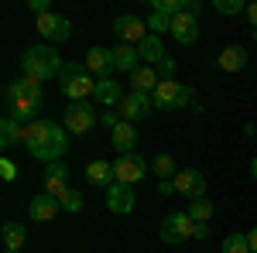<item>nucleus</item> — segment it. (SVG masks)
I'll return each mask as SVG.
<instances>
[{
	"instance_id": "obj_27",
	"label": "nucleus",
	"mask_w": 257,
	"mask_h": 253,
	"mask_svg": "<svg viewBox=\"0 0 257 253\" xmlns=\"http://www.w3.org/2000/svg\"><path fill=\"white\" fill-rule=\"evenodd\" d=\"M151 171H155L161 181H172V178L178 175L175 157H172V154H155V157H151Z\"/></svg>"
},
{
	"instance_id": "obj_10",
	"label": "nucleus",
	"mask_w": 257,
	"mask_h": 253,
	"mask_svg": "<svg viewBox=\"0 0 257 253\" xmlns=\"http://www.w3.org/2000/svg\"><path fill=\"white\" fill-rule=\"evenodd\" d=\"M113 35L120 38V45H134V48H138L151 31H148V21L134 18V14H120V18L113 21Z\"/></svg>"
},
{
	"instance_id": "obj_38",
	"label": "nucleus",
	"mask_w": 257,
	"mask_h": 253,
	"mask_svg": "<svg viewBox=\"0 0 257 253\" xmlns=\"http://www.w3.org/2000/svg\"><path fill=\"white\" fill-rule=\"evenodd\" d=\"M247 239H250V253H257V226L247 233Z\"/></svg>"
},
{
	"instance_id": "obj_6",
	"label": "nucleus",
	"mask_w": 257,
	"mask_h": 253,
	"mask_svg": "<svg viewBox=\"0 0 257 253\" xmlns=\"http://www.w3.org/2000/svg\"><path fill=\"white\" fill-rule=\"evenodd\" d=\"M96 120H99L96 106L86 99V103H69V110L62 113V127H65L72 137H86L93 127H96Z\"/></svg>"
},
{
	"instance_id": "obj_22",
	"label": "nucleus",
	"mask_w": 257,
	"mask_h": 253,
	"mask_svg": "<svg viewBox=\"0 0 257 253\" xmlns=\"http://www.w3.org/2000/svg\"><path fill=\"white\" fill-rule=\"evenodd\" d=\"M138 55H141V62H144V65H151V69L168 59V55H165V41H161L158 35H148V38L141 41V45H138Z\"/></svg>"
},
{
	"instance_id": "obj_15",
	"label": "nucleus",
	"mask_w": 257,
	"mask_h": 253,
	"mask_svg": "<svg viewBox=\"0 0 257 253\" xmlns=\"http://www.w3.org/2000/svg\"><path fill=\"white\" fill-rule=\"evenodd\" d=\"M82 62H86V69H89L96 79H106L110 72H117V69H113V48H103V45L89 48Z\"/></svg>"
},
{
	"instance_id": "obj_12",
	"label": "nucleus",
	"mask_w": 257,
	"mask_h": 253,
	"mask_svg": "<svg viewBox=\"0 0 257 253\" xmlns=\"http://www.w3.org/2000/svg\"><path fill=\"white\" fill-rule=\"evenodd\" d=\"M69 164H62V161H52V164H45V171H41V185H45V195H52V198H62V195L69 192Z\"/></svg>"
},
{
	"instance_id": "obj_8",
	"label": "nucleus",
	"mask_w": 257,
	"mask_h": 253,
	"mask_svg": "<svg viewBox=\"0 0 257 253\" xmlns=\"http://www.w3.org/2000/svg\"><path fill=\"white\" fill-rule=\"evenodd\" d=\"M151 171V161H144L141 154H120L117 161H113V175H117L120 185H138L141 178Z\"/></svg>"
},
{
	"instance_id": "obj_17",
	"label": "nucleus",
	"mask_w": 257,
	"mask_h": 253,
	"mask_svg": "<svg viewBox=\"0 0 257 253\" xmlns=\"http://www.w3.org/2000/svg\"><path fill=\"white\" fill-rule=\"evenodd\" d=\"M62 212V205H59V198H52V195H35L31 202H28V215L35 219V222H52L55 215Z\"/></svg>"
},
{
	"instance_id": "obj_37",
	"label": "nucleus",
	"mask_w": 257,
	"mask_h": 253,
	"mask_svg": "<svg viewBox=\"0 0 257 253\" xmlns=\"http://www.w3.org/2000/svg\"><path fill=\"white\" fill-rule=\"evenodd\" d=\"M158 195H175V181H158Z\"/></svg>"
},
{
	"instance_id": "obj_25",
	"label": "nucleus",
	"mask_w": 257,
	"mask_h": 253,
	"mask_svg": "<svg viewBox=\"0 0 257 253\" xmlns=\"http://www.w3.org/2000/svg\"><path fill=\"white\" fill-rule=\"evenodd\" d=\"M158 69H151V65H141L138 72H131V89H134V93H148V96H151V93H155V89H158Z\"/></svg>"
},
{
	"instance_id": "obj_23",
	"label": "nucleus",
	"mask_w": 257,
	"mask_h": 253,
	"mask_svg": "<svg viewBox=\"0 0 257 253\" xmlns=\"http://www.w3.org/2000/svg\"><path fill=\"white\" fill-rule=\"evenodd\" d=\"M24 137H28V127H24V123H18L14 117H7V113H4V120H0V144L11 151V147L24 144Z\"/></svg>"
},
{
	"instance_id": "obj_31",
	"label": "nucleus",
	"mask_w": 257,
	"mask_h": 253,
	"mask_svg": "<svg viewBox=\"0 0 257 253\" xmlns=\"http://www.w3.org/2000/svg\"><path fill=\"white\" fill-rule=\"evenodd\" d=\"M148 31L161 38V31H172V18H165V14H158V11H155V14L148 18Z\"/></svg>"
},
{
	"instance_id": "obj_32",
	"label": "nucleus",
	"mask_w": 257,
	"mask_h": 253,
	"mask_svg": "<svg viewBox=\"0 0 257 253\" xmlns=\"http://www.w3.org/2000/svg\"><path fill=\"white\" fill-rule=\"evenodd\" d=\"M59 205L65 209V212H79V209H82V195L76 192V188H69V192L59 198Z\"/></svg>"
},
{
	"instance_id": "obj_21",
	"label": "nucleus",
	"mask_w": 257,
	"mask_h": 253,
	"mask_svg": "<svg viewBox=\"0 0 257 253\" xmlns=\"http://www.w3.org/2000/svg\"><path fill=\"white\" fill-rule=\"evenodd\" d=\"M86 181L89 185H99L103 192L117 181V175H113V161H89L86 164Z\"/></svg>"
},
{
	"instance_id": "obj_9",
	"label": "nucleus",
	"mask_w": 257,
	"mask_h": 253,
	"mask_svg": "<svg viewBox=\"0 0 257 253\" xmlns=\"http://www.w3.org/2000/svg\"><path fill=\"white\" fill-rule=\"evenodd\" d=\"M35 28H38V35L45 38V45H59V41L72 38V21L59 18V14H41Z\"/></svg>"
},
{
	"instance_id": "obj_28",
	"label": "nucleus",
	"mask_w": 257,
	"mask_h": 253,
	"mask_svg": "<svg viewBox=\"0 0 257 253\" xmlns=\"http://www.w3.org/2000/svg\"><path fill=\"white\" fill-rule=\"evenodd\" d=\"M219 250L223 253H250V239H247V233H230Z\"/></svg>"
},
{
	"instance_id": "obj_41",
	"label": "nucleus",
	"mask_w": 257,
	"mask_h": 253,
	"mask_svg": "<svg viewBox=\"0 0 257 253\" xmlns=\"http://www.w3.org/2000/svg\"><path fill=\"white\" fill-rule=\"evenodd\" d=\"M254 137H257V127H254Z\"/></svg>"
},
{
	"instance_id": "obj_40",
	"label": "nucleus",
	"mask_w": 257,
	"mask_h": 253,
	"mask_svg": "<svg viewBox=\"0 0 257 253\" xmlns=\"http://www.w3.org/2000/svg\"><path fill=\"white\" fill-rule=\"evenodd\" d=\"M4 253H14V250H4Z\"/></svg>"
},
{
	"instance_id": "obj_29",
	"label": "nucleus",
	"mask_w": 257,
	"mask_h": 253,
	"mask_svg": "<svg viewBox=\"0 0 257 253\" xmlns=\"http://www.w3.org/2000/svg\"><path fill=\"white\" fill-rule=\"evenodd\" d=\"M189 215H192L196 222H202V226H209V219H213V202H209V198H196V202L189 205Z\"/></svg>"
},
{
	"instance_id": "obj_13",
	"label": "nucleus",
	"mask_w": 257,
	"mask_h": 253,
	"mask_svg": "<svg viewBox=\"0 0 257 253\" xmlns=\"http://www.w3.org/2000/svg\"><path fill=\"white\" fill-rule=\"evenodd\" d=\"M134 205H138V195L131 192V185L113 181V185L106 188V209H110L113 215H131V212H134Z\"/></svg>"
},
{
	"instance_id": "obj_19",
	"label": "nucleus",
	"mask_w": 257,
	"mask_h": 253,
	"mask_svg": "<svg viewBox=\"0 0 257 253\" xmlns=\"http://www.w3.org/2000/svg\"><path fill=\"white\" fill-rule=\"evenodd\" d=\"M110 140H113V147H117L120 154H138L134 147H138V130H134V123H127V120H120L117 127L110 130Z\"/></svg>"
},
{
	"instance_id": "obj_2",
	"label": "nucleus",
	"mask_w": 257,
	"mask_h": 253,
	"mask_svg": "<svg viewBox=\"0 0 257 253\" xmlns=\"http://www.w3.org/2000/svg\"><path fill=\"white\" fill-rule=\"evenodd\" d=\"M4 106H7V117H14L18 123H35V113L45 106V93H41L38 82L31 79H18V82H7L4 89Z\"/></svg>"
},
{
	"instance_id": "obj_33",
	"label": "nucleus",
	"mask_w": 257,
	"mask_h": 253,
	"mask_svg": "<svg viewBox=\"0 0 257 253\" xmlns=\"http://www.w3.org/2000/svg\"><path fill=\"white\" fill-rule=\"evenodd\" d=\"M213 11H219V14H240V11H247V4L243 0H213Z\"/></svg>"
},
{
	"instance_id": "obj_5",
	"label": "nucleus",
	"mask_w": 257,
	"mask_h": 253,
	"mask_svg": "<svg viewBox=\"0 0 257 253\" xmlns=\"http://www.w3.org/2000/svg\"><path fill=\"white\" fill-rule=\"evenodd\" d=\"M62 93L72 99V103H86V99L96 93V76L86 69V62H65L59 76Z\"/></svg>"
},
{
	"instance_id": "obj_18",
	"label": "nucleus",
	"mask_w": 257,
	"mask_h": 253,
	"mask_svg": "<svg viewBox=\"0 0 257 253\" xmlns=\"http://www.w3.org/2000/svg\"><path fill=\"white\" fill-rule=\"evenodd\" d=\"M247 62H250V55H247V48H240V45H226L216 55V65L223 72H243Z\"/></svg>"
},
{
	"instance_id": "obj_11",
	"label": "nucleus",
	"mask_w": 257,
	"mask_h": 253,
	"mask_svg": "<svg viewBox=\"0 0 257 253\" xmlns=\"http://www.w3.org/2000/svg\"><path fill=\"white\" fill-rule=\"evenodd\" d=\"M120 120H127V123H138V120L144 117H151V110H155V103H151V96L148 93H127V96L120 99Z\"/></svg>"
},
{
	"instance_id": "obj_24",
	"label": "nucleus",
	"mask_w": 257,
	"mask_h": 253,
	"mask_svg": "<svg viewBox=\"0 0 257 253\" xmlns=\"http://www.w3.org/2000/svg\"><path fill=\"white\" fill-rule=\"evenodd\" d=\"M113 69H117V72H127V76L138 72L141 69L138 48H134V45H117V48H113Z\"/></svg>"
},
{
	"instance_id": "obj_4",
	"label": "nucleus",
	"mask_w": 257,
	"mask_h": 253,
	"mask_svg": "<svg viewBox=\"0 0 257 253\" xmlns=\"http://www.w3.org/2000/svg\"><path fill=\"white\" fill-rule=\"evenodd\" d=\"M158 236H161V243L175 246V243H185V239H206L209 236V226L196 222L189 212H168L158 226Z\"/></svg>"
},
{
	"instance_id": "obj_20",
	"label": "nucleus",
	"mask_w": 257,
	"mask_h": 253,
	"mask_svg": "<svg viewBox=\"0 0 257 253\" xmlns=\"http://www.w3.org/2000/svg\"><path fill=\"white\" fill-rule=\"evenodd\" d=\"M96 103L103 106V110H110V106H120V99L127 96L123 89H120V82H113V79L106 76V79H96Z\"/></svg>"
},
{
	"instance_id": "obj_35",
	"label": "nucleus",
	"mask_w": 257,
	"mask_h": 253,
	"mask_svg": "<svg viewBox=\"0 0 257 253\" xmlns=\"http://www.w3.org/2000/svg\"><path fill=\"white\" fill-rule=\"evenodd\" d=\"M161 79H175V62H172V59L161 62Z\"/></svg>"
},
{
	"instance_id": "obj_26",
	"label": "nucleus",
	"mask_w": 257,
	"mask_h": 253,
	"mask_svg": "<svg viewBox=\"0 0 257 253\" xmlns=\"http://www.w3.org/2000/svg\"><path fill=\"white\" fill-rule=\"evenodd\" d=\"M4 250H14L21 253V246H24V239H28V233H24V226L21 222H4Z\"/></svg>"
},
{
	"instance_id": "obj_36",
	"label": "nucleus",
	"mask_w": 257,
	"mask_h": 253,
	"mask_svg": "<svg viewBox=\"0 0 257 253\" xmlns=\"http://www.w3.org/2000/svg\"><path fill=\"white\" fill-rule=\"evenodd\" d=\"M243 14H247V21L254 24V31H257V0H254V4H247V11H243Z\"/></svg>"
},
{
	"instance_id": "obj_39",
	"label": "nucleus",
	"mask_w": 257,
	"mask_h": 253,
	"mask_svg": "<svg viewBox=\"0 0 257 253\" xmlns=\"http://www.w3.org/2000/svg\"><path fill=\"white\" fill-rule=\"evenodd\" d=\"M250 175H254V181H257V157L250 161Z\"/></svg>"
},
{
	"instance_id": "obj_14",
	"label": "nucleus",
	"mask_w": 257,
	"mask_h": 253,
	"mask_svg": "<svg viewBox=\"0 0 257 253\" xmlns=\"http://www.w3.org/2000/svg\"><path fill=\"white\" fill-rule=\"evenodd\" d=\"M172 181H175V195H185L189 202L202 198V192H206V178L199 175L196 168H182Z\"/></svg>"
},
{
	"instance_id": "obj_34",
	"label": "nucleus",
	"mask_w": 257,
	"mask_h": 253,
	"mask_svg": "<svg viewBox=\"0 0 257 253\" xmlns=\"http://www.w3.org/2000/svg\"><path fill=\"white\" fill-rule=\"evenodd\" d=\"M0 178H4V181H14V178H18V164L4 157V161H0Z\"/></svg>"
},
{
	"instance_id": "obj_7",
	"label": "nucleus",
	"mask_w": 257,
	"mask_h": 253,
	"mask_svg": "<svg viewBox=\"0 0 257 253\" xmlns=\"http://www.w3.org/2000/svg\"><path fill=\"white\" fill-rule=\"evenodd\" d=\"M192 99V89L182 86L178 79H161L158 89L151 93V103L155 110H185V103Z\"/></svg>"
},
{
	"instance_id": "obj_3",
	"label": "nucleus",
	"mask_w": 257,
	"mask_h": 253,
	"mask_svg": "<svg viewBox=\"0 0 257 253\" xmlns=\"http://www.w3.org/2000/svg\"><path fill=\"white\" fill-rule=\"evenodd\" d=\"M62 65L65 62L59 59V52L52 45H28L21 52V79H31V82H48V79H59L62 76Z\"/></svg>"
},
{
	"instance_id": "obj_1",
	"label": "nucleus",
	"mask_w": 257,
	"mask_h": 253,
	"mask_svg": "<svg viewBox=\"0 0 257 253\" xmlns=\"http://www.w3.org/2000/svg\"><path fill=\"white\" fill-rule=\"evenodd\" d=\"M69 130L59 127V123H52V120H35V123H28V137H24V151L35 157V161H45V164H52V161H62L65 151H69Z\"/></svg>"
},
{
	"instance_id": "obj_16",
	"label": "nucleus",
	"mask_w": 257,
	"mask_h": 253,
	"mask_svg": "<svg viewBox=\"0 0 257 253\" xmlns=\"http://www.w3.org/2000/svg\"><path fill=\"white\" fill-rule=\"evenodd\" d=\"M172 38H175L178 45H192V41L199 38V18L196 14H189V11L175 14V18H172Z\"/></svg>"
},
{
	"instance_id": "obj_30",
	"label": "nucleus",
	"mask_w": 257,
	"mask_h": 253,
	"mask_svg": "<svg viewBox=\"0 0 257 253\" xmlns=\"http://www.w3.org/2000/svg\"><path fill=\"white\" fill-rule=\"evenodd\" d=\"M155 11L165 14V18H175V14L185 11V0H155Z\"/></svg>"
}]
</instances>
